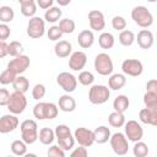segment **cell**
I'll return each instance as SVG.
<instances>
[{
	"label": "cell",
	"mask_w": 157,
	"mask_h": 157,
	"mask_svg": "<svg viewBox=\"0 0 157 157\" xmlns=\"http://www.w3.org/2000/svg\"><path fill=\"white\" fill-rule=\"evenodd\" d=\"M58 113H59L58 104L53 102H39L33 107V117L38 120L55 119L58 117Z\"/></svg>",
	"instance_id": "6da1fadb"
},
{
	"label": "cell",
	"mask_w": 157,
	"mask_h": 157,
	"mask_svg": "<svg viewBox=\"0 0 157 157\" xmlns=\"http://www.w3.org/2000/svg\"><path fill=\"white\" fill-rule=\"evenodd\" d=\"M131 18L141 28H148L153 25V15L146 6L139 5L131 10Z\"/></svg>",
	"instance_id": "7a4b0ae2"
},
{
	"label": "cell",
	"mask_w": 157,
	"mask_h": 157,
	"mask_svg": "<svg viewBox=\"0 0 157 157\" xmlns=\"http://www.w3.org/2000/svg\"><path fill=\"white\" fill-rule=\"evenodd\" d=\"M21 139L27 144L32 145L38 140V124L33 119H26L20 124Z\"/></svg>",
	"instance_id": "3957f363"
},
{
	"label": "cell",
	"mask_w": 157,
	"mask_h": 157,
	"mask_svg": "<svg viewBox=\"0 0 157 157\" xmlns=\"http://www.w3.org/2000/svg\"><path fill=\"white\" fill-rule=\"evenodd\" d=\"M110 97V90L109 87L104 85H91V88L88 91V101L92 104L99 105L108 102Z\"/></svg>",
	"instance_id": "277c9868"
},
{
	"label": "cell",
	"mask_w": 157,
	"mask_h": 157,
	"mask_svg": "<svg viewBox=\"0 0 157 157\" xmlns=\"http://www.w3.org/2000/svg\"><path fill=\"white\" fill-rule=\"evenodd\" d=\"M26 107H27V98H26L25 93L18 92V91H13L12 93H10V98L6 104V108L9 109L10 113H12L15 115L22 114L25 112Z\"/></svg>",
	"instance_id": "5b68a950"
},
{
	"label": "cell",
	"mask_w": 157,
	"mask_h": 157,
	"mask_svg": "<svg viewBox=\"0 0 157 157\" xmlns=\"http://www.w3.org/2000/svg\"><path fill=\"white\" fill-rule=\"evenodd\" d=\"M93 66H94V70L97 71V74H99L102 76H109L110 74H113V70H114L113 60H112L110 55L107 53L97 54L94 58V61H93Z\"/></svg>",
	"instance_id": "8992f818"
},
{
	"label": "cell",
	"mask_w": 157,
	"mask_h": 157,
	"mask_svg": "<svg viewBox=\"0 0 157 157\" xmlns=\"http://www.w3.org/2000/svg\"><path fill=\"white\" fill-rule=\"evenodd\" d=\"M109 144L113 152L118 156H124L129 151V140L123 132H114L109 137Z\"/></svg>",
	"instance_id": "52a82bcc"
},
{
	"label": "cell",
	"mask_w": 157,
	"mask_h": 157,
	"mask_svg": "<svg viewBox=\"0 0 157 157\" xmlns=\"http://www.w3.org/2000/svg\"><path fill=\"white\" fill-rule=\"evenodd\" d=\"M45 21L39 16H33L27 23V36L32 39H39L44 36Z\"/></svg>",
	"instance_id": "ba28073f"
},
{
	"label": "cell",
	"mask_w": 157,
	"mask_h": 157,
	"mask_svg": "<svg viewBox=\"0 0 157 157\" xmlns=\"http://www.w3.org/2000/svg\"><path fill=\"white\" fill-rule=\"evenodd\" d=\"M56 83L66 93H71L77 87V78L69 71H63L56 76Z\"/></svg>",
	"instance_id": "9c48e42d"
},
{
	"label": "cell",
	"mask_w": 157,
	"mask_h": 157,
	"mask_svg": "<svg viewBox=\"0 0 157 157\" xmlns=\"http://www.w3.org/2000/svg\"><path fill=\"white\" fill-rule=\"evenodd\" d=\"M124 129H125V136L129 141L131 142H136L140 141L144 136V129L141 126V124L136 120H128L124 124Z\"/></svg>",
	"instance_id": "30bf717a"
},
{
	"label": "cell",
	"mask_w": 157,
	"mask_h": 157,
	"mask_svg": "<svg viewBox=\"0 0 157 157\" xmlns=\"http://www.w3.org/2000/svg\"><path fill=\"white\" fill-rule=\"evenodd\" d=\"M29 65H31V59L25 54H20L9 61L7 69L15 72L16 75H21L29 67Z\"/></svg>",
	"instance_id": "8fae6325"
},
{
	"label": "cell",
	"mask_w": 157,
	"mask_h": 157,
	"mask_svg": "<svg viewBox=\"0 0 157 157\" xmlns=\"http://www.w3.org/2000/svg\"><path fill=\"white\" fill-rule=\"evenodd\" d=\"M121 71L124 75L137 77L144 71V65L137 59H125L121 63Z\"/></svg>",
	"instance_id": "7c38bea8"
},
{
	"label": "cell",
	"mask_w": 157,
	"mask_h": 157,
	"mask_svg": "<svg viewBox=\"0 0 157 157\" xmlns=\"http://www.w3.org/2000/svg\"><path fill=\"white\" fill-rule=\"evenodd\" d=\"M74 139H75V142H77L81 146H85V147H90L94 144L93 131L87 128H83V126L77 128L74 131Z\"/></svg>",
	"instance_id": "4fadbf2b"
},
{
	"label": "cell",
	"mask_w": 157,
	"mask_h": 157,
	"mask_svg": "<svg viewBox=\"0 0 157 157\" xmlns=\"http://www.w3.org/2000/svg\"><path fill=\"white\" fill-rule=\"evenodd\" d=\"M18 124H20V120L17 115L12 113L4 114L2 117H0V134L12 132L13 130H16V128H18Z\"/></svg>",
	"instance_id": "5bb4252c"
},
{
	"label": "cell",
	"mask_w": 157,
	"mask_h": 157,
	"mask_svg": "<svg viewBox=\"0 0 157 157\" xmlns=\"http://www.w3.org/2000/svg\"><path fill=\"white\" fill-rule=\"evenodd\" d=\"M87 64V55L82 50L74 52L69 55V67L72 71H81Z\"/></svg>",
	"instance_id": "9a60e30c"
},
{
	"label": "cell",
	"mask_w": 157,
	"mask_h": 157,
	"mask_svg": "<svg viewBox=\"0 0 157 157\" xmlns=\"http://www.w3.org/2000/svg\"><path fill=\"white\" fill-rule=\"evenodd\" d=\"M88 23L92 31L96 32L103 31L105 27V20L103 12L99 10H91L88 12Z\"/></svg>",
	"instance_id": "2e32d148"
},
{
	"label": "cell",
	"mask_w": 157,
	"mask_h": 157,
	"mask_svg": "<svg viewBox=\"0 0 157 157\" xmlns=\"http://www.w3.org/2000/svg\"><path fill=\"white\" fill-rule=\"evenodd\" d=\"M135 40L137 42V45L141 49H150L153 45V43H155L153 33L150 29L144 28V29L139 31L137 37H135Z\"/></svg>",
	"instance_id": "e0dca14e"
},
{
	"label": "cell",
	"mask_w": 157,
	"mask_h": 157,
	"mask_svg": "<svg viewBox=\"0 0 157 157\" xmlns=\"http://www.w3.org/2000/svg\"><path fill=\"white\" fill-rule=\"evenodd\" d=\"M139 119L141 123L151 126L157 125V108H142L139 112Z\"/></svg>",
	"instance_id": "ac0fdd59"
},
{
	"label": "cell",
	"mask_w": 157,
	"mask_h": 157,
	"mask_svg": "<svg viewBox=\"0 0 157 157\" xmlns=\"http://www.w3.org/2000/svg\"><path fill=\"white\" fill-rule=\"evenodd\" d=\"M58 108L61 112L65 113H71L76 109V101L72 96H70L69 93H65L63 96L59 97V102H58Z\"/></svg>",
	"instance_id": "d6986e66"
},
{
	"label": "cell",
	"mask_w": 157,
	"mask_h": 157,
	"mask_svg": "<svg viewBox=\"0 0 157 157\" xmlns=\"http://www.w3.org/2000/svg\"><path fill=\"white\" fill-rule=\"evenodd\" d=\"M126 85V75L117 72V74H110L108 78V87L109 90L118 91L121 90Z\"/></svg>",
	"instance_id": "ffe728a7"
},
{
	"label": "cell",
	"mask_w": 157,
	"mask_h": 157,
	"mask_svg": "<svg viewBox=\"0 0 157 157\" xmlns=\"http://www.w3.org/2000/svg\"><path fill=\"white\" fill-rule=\"evenodd\" d=\"M77 43L82 49H88L94 43V34L91 29H83L77 36Z\"/></svg>",
	"instance_id": "44dd1931"
},
{
	"label": "cell",
	"mask_w": 157,
	"mask_h": 157,
	"mask_svg": "<svg viewBox=\"0 0 157 157\" xmlns=\"http://www.w3.org/2000/svg\"><path fill=\"white\" fill-rule=\"evenodd\" d=\"M92 131H93V140H94V142L96 144H99V145L108 142L109 141V137L112 135L110 129L108 126H105V125H101V126L96 128Z\"/></svg>",
	"instance_id": "7402d4cb"
},
{
	"label": "cell",
	"mask_w": 157,
	"mask_h": 157,
	"mask_svg": "<svg viewBox=\"0 0 157 157\" xmlns=\"http://www.w3.org/2000/svg\"><path fill=\"white\" fill-rule=\"evenodd\" d=\"M54 53L60 59L67 58L72 53V45L67 40H58L54 45Z\"/></svg>",
	"instance_id": "603a6c76"
},
{
	"label": "cell",
	"mask_w": 157,
	"mask_h": 157,
	"mask_svg": "<svg viewBox=\"0 0 157 157\" xmlns=\"http://www.w3.org/2000/svg\"><path fill=\"white\" fill-rule=\"evenodd\" d=\"M61 15H63V11L60 7L52 6V7L47 9L44 12V21L49 22V23H55L61 20Z\"/></svg>",
	"instance_id": "cb8c5ba5"
},
{
	"label": "cell",
	"mask_w": 157,
	"mask_h": 157,
	"mask_svg": "<svg viewBox=\"0 0 157 157\" xmlns=\"http://www.w3.org/2000/svg\"><path fill=\"white\" fill-rule=\"evenodd\" d=\"M54 139H55V134H54V130L50 128H42L38 131V140L40 141L42 145L49 146L53 144Z\"/></svg>",
	"instance_id": "d4e9b609"
},
{
	"label": "cell",
	"mask_w": 157,
	"mask_h": 157,
	"mask_svg": "<svg viewBox=\"0 0 157 157\" xmlns=\"http://www.w3.org/2000/svg\"><path fill=\"white\" fill-rule=\"evenodd\" d=\"M129 105H130V101H129L128 96H125V94H119L113 101V109L115 112L125 113L128 110Z\"/></svg>",
	"instance_id": "484cf974"
},
{
	"label": "cell",
	"mask_w": 157,
	"mask_h": 157,
	"mask_svg": "<svg viewBox=\"0 0 157 157\" xmlns=\"http://www.w3.org/2000/svg\"><path fill=\"white\" fill-rule=\"evenodd\" d=\"M115 38L110 32H102L98 37V44L102 49H112L114 47Z\"/></svg>",
	"instance_id": "4316f807"
},
{
	"label": "cell",
	"mask_w": 157,
	"mask_h": 157,
	"mask_svg": "<svg viewBox=\"0 0 157 157\" xmlns=\"http://www.w3.org/2000/svg\"><path fill=\"white\" fill-rule=\"evenodd\" d=\"M12 87L15 91H18V92H22V93H26L29 88V81L26 76L23 75H17L16 78L13 80L12 82Z\"/></svg>",
	"instance_id": "83f0119b"
},
{
	"label": "cell",
	"mask_w": 157,
	"mask_h": 157,
	"mask_svg": "<svg viewBox=\"0 0 157 157\" xmlns=\"http://www.w3.org/2000/svg\"><path fill=\"white\" fill-rule=\"evenodd\" d=\"M126 119H125V115L124 113H120V112H112L109 115H108V123L110 126L113 128H121L124 126Z\"/></svg>",
	"instance_id": "f1b7e54d"
},
{
	"label": "cell",
	"mask_w": 157,
	"mask_h": 157,
	"mask_svg": "<svg viewBox=\"0 0 157 157\" xmlns=\"http://www.w3.org/2000/svg\"><path fill=\"white\" fill-rule=\"evenodd\" d=\"M118 40L123 47H131L135 42V34L130 29H123L119 33Z\"/></svg>",
	"instance_id": "f546056e"
},
{
	"label": "cell",
	"mask_w": 157,
	"mask_h": 157,
	"mask_svg": "<svg viewBox=\"0 0 157 157\" xmlns=\"http://www.w3.org/2000/svg\"><path fill=\"white\" fill-rule=\"evenodd\" d=\"M11 152L16 156H25L27 153V144L21 139V140H13L11 142Z\"/></svg>",
	"instance_id": "4dcf8cb0"
},
{
	"label": "cell",
	"mask_w": 157,
	"mask_h": 157,
	"mask_svg": "<svg viewBox=\"0 0 157 157\" xmlns=\"http://www.w3.org/2000/svg\"><path fill=\"white\" fill-rule=\"evenodd\" d=\"M13 18H15V11L11 6H7V5L0 6V22L10 23Z\"/></svg>",
	"instance_id": "1f68e13d"
},
{
	"label": "cell",
	"mask_w": 157,
	"mask_h": 157,
	"mask_svg": "<svg viewBox=\"0 0 157 157\" xmlns=\"http://www.w3.org/2000/svg\"><path fill=\"white\" fill-rule=\"evenodd\" d=\"M58 27L63 32V34H70L75 31L76 25H75V21L71 20V18H63V20L59 21Z\"/></svg>",
	"instance_id": "d6a6232c"
},
{
	"label": "cell",
	"mask_w": 157,
	"mask_h": 157,
	"mask_svg": "<svg viewBox=\"0 0 157 157\" xmlns=\"http://www.w3.org/2000/svg\"><path fill=\"white\" fill-rule=\"evenodd\" d=\"M150 150H148V146L147 144L142 142L141 140L140 141H136L134 142V147H132V153L135 157H146L148 155Z\"/></svg>",
	"instance_id": "836d02e7"
},
{
	"label": "cell",
	"mask_w": 157,
	"mask_h": 157,
	"mask_svg": "<svg viewBox=\"0 0 157 157\" xmlns=\"http://www.w3.org/2000/svg\"><path fill=\"white\" fill-rule=\"evenodd\" d=\"M20 11H21V13L25 16V17H28V18H31V17H33V16H36V12H37V4H36V1H33V2H29V4H23V5H20Z\"/></svg>",
	"instance_id": "e575fe53"
},
{
	"label": "cell",
	"mask_w": 157,
	"mask_h": 157,
	"mask_svg": "<svg viewBox=\"0 0 157 157\" xmlns=\"http://www.w3.org/2000/svg\"><path fill=\"white\" fill-rule=\"evenodd\" d=\"M23 52V45L22 43L17 42V40H12L10 43H7V55L15 58L20 54H22Z\"/></svg>",
	"instance_id": "d590c367"
},
{
	"label": "cell",
	"mask_w": 157,
	"mask_h": 157,
	"mask_svg": "<svg viewBox=\"0 0 157 157\" xmlns=\"http://www.w3.org/2000/svg\"><path fill=\"white\" fill-rule=\"evenodd\" d=\"M77 81L82 85V86H91L93 85L94 82V76L91 71H87V70H81V72L78 74V77H76Z\"/></svg>",
	"instance_id": "8d00e7d4"
},
{
	"label": "cell",
	"mask_w": 157,
	"mask_h": 157,
	"mask_svg": "<svg viewBox=\"0 0 157 157\" xmlns=\"http://www.w3.org/2000/svg\"><path fill=\"white\" fill-rule=\"evenodd\" d=\"M54 134H55V139L56 140H60V139H65L67 136H71V130L67 125L65 124H59L55 126L54 129Z\"/></svg>",
	"instance_id": "74e56055"
},
{
	"label": "cell",
	"mask_w": 157,
	"mask_h": 157,
	"mask_svg": "<svg viewBox=\"0 0 157 157\" xmlns=\"http://www.w3.org/2000/svg\"><path fill=\"white\" fill-rule=\"evenodd\" d=\"M144 104L146 108H157V92H148L144 94Z\"/></svg>",
	"instance_id": "f35d334b"
},
{
	"label": "cell",
	"mask_w": 157,
	"mask_h": 157,
	"mask_svg": "<svg viewBox=\"0 0 157 157\" xmlns=\"http://www.w3.org/2000/svg\"><path fill=\"white\" fill-rule=\"evenodd\" d=\"M16 76H17V75H16L15 72H12L11 70L6 69V70H4V71L0 74V83L4 85V86H6V85H12L13 80L16 78Z\"/></svg>",
	"instance_id": "ab89813d"
},
{
	"label": "cell",
	"mask_w": 157,
	"mask_h": 157,
	"mask_svg": "<svg viewBox=\"0 0 157 157\" xmlns=\"http://www.w3.org/2000/svg\"><path fill=\"white\" fill-rule=\"evenodd\" d=\"M47 93V88L43 83H36L32 88V98L36 101L42 99Z\"/></svg>",
	"instance_id": "60d3db41"
},
{
	"label": "cell",
	"mask_w": 157,
	"mask_h": 157,
	"mask_svg": "<svg viewBox=\"0 0 157 157\" xmlns=\"http://www.w3.org/2000/svg\"><path fill=\"white\" fill-rule=\"evenodd\" d=\"M47 36H48V39L52 40V42H58L59 39H61L63 37V32L59 29L58 26H52L49 27V29L47 31Z\"/></svg>",
	"instance_id": "b9f144b4"
},
{
	"label": "cell",
	"mask_w": 157,
	"mask_h": 157,
	"mask_svg": "<svg viewBox=\"0 0 157 157\" xmlns=\"http://www.w3.org/2000/svg\"><path fill=\"white\" fill-rule=\"evenodd\" d=\"M58 145H59L65 152L72 150L74 146H75V139H74V135L67 136V137H65V139H60V140H58Z\"/></svg>",
	"instance_id": "7bdbcfd3"
},
{
	"label": "cell",
	"mask_w": 157,
	"mask_h": 157,
	"mask_svg": "<svg viewBox=\"0 0 157 157\" xmlns=\"http://www.w3.org/2000/svg\"><path fill=\"white\" fill-rule=\"evenodd\" d=\"M112 27H113V29H115V31H123V29H125L126 28V20L123 17V16H114L113 18H112Z\"/></svg>",
	"instance_id": "ee69618b"
},
{
	"label": "cell",
	"mask_w": 157,
	"mask_h": 157,
	"mask_svg": "<svg viewBox=\"0 0 157 157\" xmlns=\"http://www.w3.org/2000/svg\"><path fill=\"white\" fill-rule=\"evenodd\" d=\"M48 157H65V151L59 145H52L47 151Z\"/></svg>",
	"instance_id": "f6af8a7d"
},
{
	"label": "cell",
	"mask_w": 157,
	"mask_h": 157,
	"mask_svg": "<svg viewBox=\"0 0 157 157\" xmlns=\"http://www.w3.org/2000/svg\"><path fill=\"white\" fill-rule=\"evenodd\" d=\"M87 155H88L87 147L81 146V145H80L78 147H75V148L71 151V153H70L71 157H87Z\"/></svg>",
	"instance_id": "bcb514c9"
},
{
	"label": "cell",
	"mask_w": 157,
	"mask_h": 157,
	"mask_svg": "<svg viewBox=\"0 0 157 157\" xmlns=\"http://www.w3.org/2000/svg\"><path fill=\"white\" fill-rule=\"evenodd\" d=\"M11 34V29L7 23H0V40H6Z\"/></svg>",
	"instance_id": "7dc6e473"
},
{
	"label": "cell",
	"mask_w": 157,
	"mask_h": 157,
	"mask_svg": "<svg viewBox=\"0 0 157 157\" xmlns=\"http://www.w3.org/2000/svg\"><path fill=\"white\" fill-rule=\"evenodd\" d=\"M9 98H10V92L6 88H0V105L1 107H6Z\"/></svg>",
	"instance_id": "c3c4849f"
},
{
	"label": "cell",
	"mask_w": 157,
	"mask_h": 157,
	"mask_svg": "<svg viewBox=\"0 0 157 157\" xmlns=\"http://www.w3.org/2000/svg\"><path fill=\"white\" fill-rule=\"evenodd\" d=\"M53 2L54 0H36V4L39 9H43V10H47L49 7L53 6Z\"/></svg>",
	"instance_id": "681fc988"
},
{
	"label": "cell",
	"mask_w": 157,
	"mask_h": 157,
	"mask_svg": "<svg viewBox=\"0 0 157 157\" xmlns=\"http://www.w3.org/2000/svg\"><path fill=\"white\" fill-rule=\"evenodd\" d=\"M146 91H148V92H157V81L155 78L147 81V83H146Z\"/></svg>",
	"instance_id": "f907efd6"
},
{
	"label": "cell",
	"mask_w": 157,
	"mask_h": 157,
	"mask_svg": "<svg viewBox=\"0 0 157 157\" xmlns=\"http://www.w3.org/2000/svg\"><path fill=\"white\" fill-rule=\"evenodd\" d=\"M7 55V43L5 40H0V59Z\"/></svg>",
	"instance_id": "816d5d0a"
},
{
	"label": "cell",
	"mask_w": 157,
	"mask_h": 157,
	"mask_svg": "<svg viewBox=\"0 0 157 157\" xmlns=\"http://www.w3.org/2000/svg\"><path fill=\"white\" fill-rule=\"evenodd\" d=\"M58 4H59V6H67L72 0H55Z\"/></svg>",
	"instance_id": "f5cc1de1"
},
{
	"label": "cell",
	"mask_w": 157,
	"mask_h": 157,
	"mask_svg": "<svg viewBox=\"0 0 157 157\" xmlns=\"http://www.w3.org/2000/svg\"><path fill=\"white\" fill-rule=\"evenodd\" d=\"M33 1H36V0H18L20 5H23V4H29V2H33Z\"/></svg>",
	"instance_id": "db71d44e"
},
{
	"label": "cell",
	"mask_w": 157,
	"mask_h": 157,
	"mask_svg": "<svg viewBox=\"0 0 157 157\" xmlns=\"http://www.w3.org/2000/svg\"><path fill=\"white\" fill-rule=\"evenodd\" d=\"M147 1H148V2H156L157 0H147Z\"/></svg>",
	"instance_id": "11a10c76"
}]
</instances>
